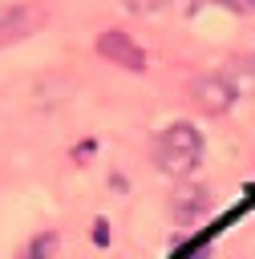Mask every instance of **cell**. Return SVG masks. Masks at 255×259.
I'll return each mask as SVG.
<instances>
[{
    "mask_svg": "<svg viewBox=\"0 0 255 259\" xmlns=\"http://www.w3.org/2000/svg\"><path fill=\"white\" fill-rule=\"evenodd\" d=\"M198 158H202V134H198L190 121L166 125V130L158 134V142H154V162H158L162 174L182 178V174H190V170L198 166Z\"/></svg>",
    "mask_w": 255,
    "mask_h": 259,
    "instance_id": "obj_1",
    "label": "cell"
},
{
    "mask_svg": "<svg viewBox=\"0 0 255 259\" xmlns=\"http://www.w3.org/2000/svg\"><path fill=\"white\" fill-rule=\"evenodd\" d=\"M190 93H194L198 109H206V113H227V109L235 105V97H239V93H235V85L227 81V73H223V69H210V73L194 77Z\"/></svg>",
    "mask_w": 255,
    "mask_h": 259,
    "instance_id": "obj_2",
    "label": "cell"
},
{
    "mask_svg": "<svg viewBox=\"0 0 255 259\" xmlns=\"http://www.w3.org/2000/svg\"><path fill=\"white\" fill-rule=\"evenodd\" d=\"M97 53H101L105 61L130 69V73H146V53L138 49L134 36H125V32H117V28H109V32L97 36Z\"/></svg>",
    "mask_w": 255,
    "mask_h": 259,
    "instance_id": "obj_3",
    "label": "cell"
},
{
    "mask_svg": "<svg viewBox=\"0 0 255 259\" xmlns=\"http://www.w3.org/2000/svg\"><path fill=\"white\" fill-rule=\"evenodd\" d=\"M45 24V8L40 4H8L0 12V45H12L20 36H32Z\"/></svg>",
    "mask_w": 255,
    "mask_h": 259,
    "instance_id": "obj_4",
    "label": "cell"
},
{
    "mask_svg": "<svg viewBox=\"0 0 255 259\" xmlns=\"http://www.w3.org/2000/svg\"><path fill=\"white\" fill-rule=\"evenodd\" d=\"M206 210H210V190H206V186H198V182L174 186V194H170V214H174L178 223H194V219H202Z\"/></svg>",
    "mask_w": 255,
    "mask_h": 259,
    "instance_id": "obj_5",
    "label": "cell"
},
{
    "mask_svg": "<svg viewBox=\"0 0 255 259\" xmlns=\"http://www.w3.org/2000/svg\"><path fill=\"white\" fill-rule=\"evenodd\" d=\"M223 73H227V81L235 85V93L255 97V53H239V57H231V65H223Z\"/></svg>",
    "mask_w": 255,
    "mask_h": 259,
    "instance_id": "obj_6",
    "label": "cell"
},
{
    "mask_svg": "<svg viewBox=\"0 0 255 259\" xmlns=\"http://www.w3.org/2000/svg\"><path fill=\"white\" fill-rule=\"evenodd\" d=\"M53 247H57V235H53V231H45V235L28 247V259H49V251H53Z\"/></svg>",
    "mask_w": 255,
    "mask_h": 259,
    "instance_id": "obj_7",
    "label": "cell"
},
{
    "mask_svg": "<svg viewBox=\"0 0 255 259\" xmlns=\"http://www.w3.org/2000/svg\"><path fill=\"white\" fill-rule=\"evenodd\" d=\"M170 0H125V8L130 12H158V8H166Z\"/></svg>",
    "mask_w": 255,
    "mask_h": 259,
    "instance_id": "obj_8",
    "label": "cell"
},
{
    "mask_svg": "<svg viewBox=\"0 0 255 259\" xmlns=\"http://www.w3.org/2000/svg\"><path fill=\"white\" fill-rule=\"evenodd\" d=\"M215 4H223L231 12H255V0H215Z\"/></svg>",
    "mask_w": 255,
    "mask_h": 259,
    "instance_id": "obj_9",
    "label": "cell"
},
{
    "mask_svg": "<svg viewBox=\"0 0 255 259\" xmlns=\"http://www.w3.org/2000/svg\"><path fill=\"white\" fill-rule=\"evenodd\" d=\"M93 243H97V247H105V243H109V227H105V219H97V223H93Z\"/></svg>",
    "mask_w": 255,
    "mask_h": 259,
    "instance_id": "obj_10",
    "label": "cell"
}]
</instances>
